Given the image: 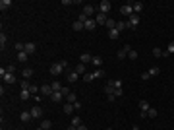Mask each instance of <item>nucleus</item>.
Returning <instances> with one entry per match:
<instances>
[{
    "label": "nucleus",
    "mask_w": 174,
    "mask_h": 130,
    "mask_svg": "<svg viewBox=\"0 0 174 130\" xmlns=\"http://www.w3.org/2000/svg\"><path fill=\"white\" fill-rule=\"evenodd\" d=\"M104 25L108 27V31H110V29H114V27H116V20H112V18H108V20H106V23H104Z\"/></svg>",
    "instance_id": "28"
},
{
    "label": "nucleus",
    "mask_w": 174,
    "mask_h": 130,
    "mask_svg": "<svg viewBox=\"0 0 174 130\" xmlns=\"http://www.w3.org/2000/svg\"><path fill=\"white\" fill-rule=\"evenodd\" d=\"M74 107H76V111H79V109H81V103H79V101H76V103H74Z\"/></svg>",
    "instance_id": "49"
},
{
    "label": "nucleus",
    "mask_w": 174,
    "mask_h": 130,
    "mask_svg": "<svg viewBox=\"0 0 174 130\" xmlns=\"http://www.w3.org/2000/svg\"><path fill=\"white\" fill-rule=\"evenodd\" d=\"M74 111H76V107H74L72 103H66V105H64V113H66V115H72Z\"/></svg>",
    "instance_id": "24"
},
{
    "label": "nucleus",
    "mask_w": 174,
    "mask_h": 130,
    "mask_svg": "<svg viewBox=\"0 0 174 130\" xmlns=\"http://www.w3.org/2000/svg\"><path fill=\"white\" fill-rule=\"evenodd\" d=\"M77 130H89V128H87L85 124H79V126H77Z\"/></svg>",
    "instance_id": "50"
},
{
    "label": "nucleus",
    "mask_w": 174,
    "mask_h": 130,
    "mask_svg": "<svg viewBox=\"0 0 174 130\" xmlns=\"http://www.w3.org/2000/svg\"><path fill=\"white\" fill-rule=\"evenodd\" d=\"M93 80H95L93 78V74H89V72H85L83 74V82H93Z\"/></svg>",
    "instance_id": "40"
},
{
    "label": "nucleus",
    "mask_w": 174,
    "mask_h": 130,
    "mask_svg": "<svg viewBox=\"0 0 174 130\" xmlns=\"http://www.w3.org/2000/svg\"><path fill=\"white\" fill-rule=\"evenodd\" d=\"M132 6H134V14H137V16L141 14V10H143V2H134Z\"/></svg>",
    "instance_id": "16"
},
{
    "label": "nucleus",
    "mask_w": 174,
    "mask_h": 130,
    "mask_svg": "<svg viewBox=\"0 0 174 130\" xmlns=\"http://www.w3.org/2000/svg\"><path fill=\"white\" fill-rule=\"evenodd\" d=\"M128 25L132 27V29H135V27L139 25V16H137V14H132L128 18Z\"/></svg>",
    "instance_id": "2"
},
{
    "label": "nucleus",
    "mask_w": 174,
    "mask_h": 130,
    "mask_svg": "<svg viewBox=\"0 0 174 130\" xmlns=\"http://www.w3.org/2000/svg\"><path fill=\"white\" fill-rule=\"evenodd\" d=\"M106 130H112V128H106Z\"/></svg>",
    "instance_id": "54"
},
{
    "label": "nucleus",
    "mask_w": 174,
    "mask_h": 130,
    "mask_svg": "<svg viewBox=\"0 0 174 130\" xmlns=\"http://www.w3.org/2000/svg\"><path fill=\"white\" fill-rule=\"evenodd\" d=\"M62 70H64V68H62V64H60V62H54V64H50V74H52V76L62 74Z\"/></svg>",
    "instance_id": "6"
},
{
    "label": "nucleus",
    "mask_w": 174,
    "mask_h": 130,
    "mask_svg": "<svg viewBox=\"0 0 174 130\" xmlns=\"http://www.w3.org/2000/svg\"><path fill=\"white\" fill-rule=\"evenodd\" d=\"M139 109H141V113H147V111L151 109V105H149L145 99H141V101H139Z\"/></svg>",
    "instance_id": "17"
},
{
    "label": "nucleus",
    "mask_w": 174,
    "mask_h": 130,
    "mask_svg": "<svg viewBox=\"0 0 174 130\" xmlns=\"http://www.w3.org/2000/svg\"><path fill=\"white\" fill-rule=\"evenodd\" d=\"M128 21H116V29L118 31H124V29H128Z\"/></svg>",
    "instance_id": "19"
},
{
    "label": "nucleus",
    "mask_w": 174,
    "mask_h": 130,
    "mask_svg": "<svg viewBox=\"0 0 174 130\" xmlns=\"http://www.w3.org/2000/svg\"><path fill=\"white\" fill-rule=\"evenodd\" d=\"M93 78H104V70H103V68H95V72H93Z\"/></svg>",
    "instance_id": "25"
},
{
    "label": "nucleus",
    "mask_w": 174,
    "mask_h": 130,
    "mask_svg": "<svg viewBox=\"0 0 174 130\" xmlns=\"http://www.w3.org/2000/svg\"><path fill=\"white\" fill-rule=\"evenodd\" d=\"M149 74H151V78H153V76H159V72H161V68H157V66H151V68H149Z\"/></svg>",
    "instance_id": "27"
},
{
    "label": "nucleus",
    "mask_w": 174,
    "mask_h": 130,
    "mask_svg": "<svg viewBox=\"0 0 174 130\" xmlns=\"http://www.w3.org/2000/svg\"><path fill=\"white\" fill-rule=\"evenodd\" d=\"M120 14L130 18V16L134 14V6H132V4H124V6H120Z\"/></svg>",
    "instance_id": "4"
},
{
    "label": "nucleus",
    "mask_w": 174,
    "mask_h": 130,
    "mask_svg": "<svg viewBox=\"0 0 174 130\" xmlns=\"http://www.w3.org/2000/svg\"><path fill=\"white\" fill-rule=\"evenodd\" d=\"M132 130H139V126H137V124H134V126H132Z\"/></svg>",
    "instance_id": "52"
},
{
    "label": "nucleus",
    "mask_w": 174,
    "mask_h": 130,
    "mask_svg": "<svg viewBox=\"0 0 174 130\" xmlns=\"http://www.w3.org/2000/svg\"><path fill=\"white\" fill-rule=\"evenodd\" d=\"M10 6H12V0H2V2H0V10H2V12L8 10Z\"/></svg>",
    "instance_id": "23"
},
{
    "label": "nucleus",
    "mask_w": 174,
    "mask_h": 130,
    "mask_svg": "<svg viewBox=\"0 0 174 130\" xmlns=\"http://www.w3.org/2000/svg\"><path fill=\"white\" fill-rule=\"evenodd\" d=\"M31 117L33 118H41V117H43V109H41L39 105H35V107L31 109Z\"/></svg>",
    "instance_id": "9"
},
{
    "label": "nucleus",
    "mask_w": 174,
    "mask_h": 130,
    "mask_svg": "<svg viewBox=\"0 0 174 130\" xmlns=\"http://www.w3.org/2000/svg\"><path fill=\"white\" fill-rule=\"evenodd\" d=\"M62 97H64V95H62V91H54V93L50 95V99L54 101V103H58V101H62Z\"/></svg>",
    "instance_id": "18"
},
{
    "label": "nucleus",
    "mask_w": 174,
    "mask_h": 130,
    "mask_svg": "<svg viewBox=\"0 0 174 130\" xmlns=\"http://www.w3.org/2000/svg\"><path fill=\"white\" fill-rule=\"evenodd\" d=\"M23 52L33 54V52H35V43H25V51H23Z\"/></svg>",
    "instance_id": "21"
},
{
    "label": "nucleus",
    "mask_w": 174,
    "mask_h": 130,
    "mask_svg": "<svg viewBox=\"0 0 174 130\" xmlns=\"http://www.w3.org/2000/svg\"><path fill=\"white\" fill-rule=\"evenodd\" d=\"M52 91H62V87H64V85L60 84V82H52Z\"/></svg>",
    "instance_id": "30"
},
{
    "label": "nucleus",
    "mask_w": 174,
    "mask_h": 130,
    "mask_svg": "<svg viewBox=\"0 0 174 130\" xmlns=\"http://www.w3.org/2000/svg\"><path fill=\"white\" fill-rule=\"evenodd\" d=\"M66 130H77V126H74V124H70V126H68V128Z\"/></svg>",
    "instance_id": "51"
},
{
    "label": "nucleus",
    "mask_w": 174,
    "mask_h": 130,
    "mask_svg": "<svg viewBox=\"0 0 174 130\" xmlns=\"http://www.w3.org/2000/svg\"><path fill=\"white\" fill-rule=\"evenodd\" d=\"M4 82H6V84H14V82H16V76H14V74H10V72H6V74H4Z\"/></svg>",
    "instance_id": "15"
},
{
    "label": "nucleus",
    "mask_w": 174,
    "mask_h": 130,
    "mask_svg": "<svg viewBox=\"0 0 174 130\" xmlns=\"http://www.w3.org/2000/svg\"><path fill=\"white\" fill-rule=\"evenodd\" d=\"M110 8H112V4H110L108 0H103V2L99 4V12H103V14H106V16H108Z\"/></svg>",
    "instance_id": "1"
},
{
    "label": "nucleus",
    "mask_w": 174,
    "mask_h": 130,
    "mask_svg": "<svg viewBox=\"0 0 174 130\" xmlns=\"http://www.w3.org/2000/svg\"><path fill=\"white\" fill-rule=\"evenodd\" d=\"M114 85H104V93H106V95H114Z\"/></svg>",
    "instance_id": "32"
},
{
    "label": "nucleus",
    "mask_w": 174,
    "mask_h": 130,
    "mask_svg": "<svg viewBox=\"0 0 174 130\" xmlns=\"http://www.w3.org/2000/svg\"><path fill=\"white\" fill-rule=\"evenodd\" d=\"M147 117L149 118H155V117H157V109H155V107H151V109L147 111Z\"/></svg>",
    "instance_id": "39"
},
{
    "label": "nucleus",
    "mask_w": 174,
    "mask_h": 130,
    "mask_svg": "<svg viewBox=\"0 0 174 130\" xmlns=\"http://www.w3.org/2000/svg\"><path fill=\"white\" fill-rule=\"evenodd\" d=\"M29 87H31V84H29L27 80H23V82H21V89H27V91H29Z\"/></svg>",
    "instance_id": "43"
},
{
    "label": "nucleus",
    "mask_w": 174,
    "mask_h": 130,
    "mask_svg": "<svg viewBox=\"0 0 174 130\" xmlns=\"http://www.w3.org/2000/svg\"><path fill=\"white\" fill-rule=\"evenodd\" d=\"M35 130H43V128H41V126H39V128H35Z\"/></svg>",
    "instance_id": "53"
},
{
    "label": "nucleus",
    "mask_w": 174,
    "mask_h": 130,
    "mask_svg": "<svg viewBox=\"0 0 174 130\" xmlns=\"http://www.w3.org/2000/svg\"><path fill=\"white\" fill-rule=\"evenodd\" d=\"M37 91H41L37 85H31V87H29V93H33V95H37Z\"/></svg>",
    "instance_id": "46"
},
{
    "label": "nucleus",
    "mask_w": 174,
    "mask_h": 130,
    "mask_svg": "<svg viewBox=\"0 0 174 130\" xmlns=\"http://www.w3.org/2000/svg\"><path fill=\"white\" fill-rule=\"evenodd\" d=\"M72 124H74V126H79V124H83V122H81V118H79V117L76 115V117L72 118Z\"/></svg>",
    "instance_id": "41"
},
{
    "label": "nucleus",
    "mask_w": 174,
    "mask_h": 130,
    "mask_svg": "<svg viewBox=\"0 0 174 130\" xmlns=\"http://www.w3.org/2000/svg\"><path fill=\"white\" fill-rule=\"evenodd\" d=\"M41 93H43V95H46V97H50L52 93H54V91H52V85H50V84L41 85Z\"/></svg>",
    "instance_id": "7"
},
{
    "label": "nucleus",
    "mask_w": 174,
    "mask_h": 130,
    "mask_svg": "<svg viewBox=\"0 0 174 130\" xmlns=\"http://www.w3.org/2000/svg\"><path fill=\"white\" fill-rule=\"evenodd\" d=\"M149 78H151V74H149V72H143V74H141V80H145V82H147Z\"/></svg>",
    "instance_id": "47"
},
{
    "label": "nucleus",
    "mask_w": 174,
    "mask_h": 130,
    "mask_svg": "<svg viewBox=\"0 0 174 130\" xmlns=\"http://www.w3.org/2000/svg\"><path fill=\"white\" fill-rule=\"evenodd\" d=\"M31 111H23V113H19V120H21V122H29V120H31Z\"/></svg>",
    "instance_id": "10"
},
{
    "label": "nucleus",
    "mask_w": 174,
    "mask_h": 130,
    "mask_svg": "<svg viewBox=\"0 0 174 130\" xmlns=\"http://www.w3.org/2000/svg\"><path fill=\"white\" fill-rule=\"evenodd\" d=\"M83 23H81V21L77 20V21H74V23H72V29H74V31H81V29H83Z\"/></svg>",
    "instance_id": "20"
},
{
    "label": "nucleus",
    "mask_w": 174,
    "mask_h": 130,
    "mask_svg": "<svg viewBox=\"0 0 174 130\" xmlns=\"http://www.w3.org/2000/svg\"><path fill=\"white\" fill-rule=\"evenodd\" d=\"M108 37H110V39H118V37H120V31L114 27V29H110V31H108Z\"/></svg>",
    "instance_id": "26"
},
{
    "label": "nucleus",
    "mask_w": 174,
    "mask_h": 130,
    "mask_svg": "<svg viewBox=\"0 0 174 130\" xmlns=\"http://www.w3.org/2000/svg\"><path fill=\"white\" fill-rule=\"evenodd\" d=\"M76 101H77L76 93H70V95H68V97H66V103H72V105H74V103H76Z\"/></svg>",
    "instance_id": "33"
},
{
    "label": "nucleus",
    "mask_w": 174,
    "mask_h": 130,
    "mask_svg": "<svg viewBox=\"0 0 174 130\" xmlns=\"http://www.w3.org/2000/svg\"><path fill=\"white\" fill-rule=\"evenodd\" d=\"M162 54H164V51H161L159 47H155V49H153V56H157V58H159V56H162Z\"/></svg>",
    "instance_id": "35"
},
{
    "label": "nucleus",
    "mask_w": 174,
    "mask_h": 130,
    "mask_svg": "<svg viewBox=\"0 0 174 130\" xmlns=\"http://www.w3.org/2000/svg\"><path fill=\"white\" fill-rule=\"evenodd\" d=\"M166 52H168V54H170V52H174V41H170V43H168V47H166Z\"/></svg>",
    "instance_id": "44"
},
{
    "label": "nucleus",
    "mask_w": 174,
    "mask_h": 130,
    "mask_svg": "<svg viewBox=\"0 0 174 130\" xmlns=\"http://www.w3.org/2000/svg\"><path fill=\"white\" fill-rule=\"evenodd\" d=\"M91 60H93V56H91L89 52H81V56H79V62L81 64H89Z\"/></svg>",
    "instance_id": "12"
},
{
    "label": "nucleus",
    "mask_w": 174,
    "mask_h": 130,
    "mask_svg": "<svg viewBox=\"0 0 174 130\" xmlns=\"http://www.w3.org/2000/svg\"><path fill=\"white\" fill-rule=\"evenodd\" d=\"M106 20H108V16H106V14H103V12H97V18H95V21L97 23H106Z\"/></svg>",
    "instance_id": "11"
},
{
    "label": "nucleus",
    "mask_w": 174,
    "mask_h": 130,
    "mask_svg": "<svg viewBox=\"0 0 174 130\" xmlns=\"http://www.w3.org/2000/svg\"><path fill=\"white\" fill-rule=\"evenodd\" d=\"M27 58H29V54H27V52H18V60H19V62H27Z\"/></svg>",
    "instance_id": "29"
},
{
    "label": "nucleus",
    "mask_w": 174,
    "mask_h": 130,
    "mask_svg": "<svg viewBox=\"0 0 174 130\" xmlns=\"http://www.w3.org/2000/svg\"><path fill=\"white\" fill-rule=\"evenodd\" d=\"M95 12H97V8L93 6V4H85V6H83V12H81V14H83V16H87V18H91Z\"/></svg>",
    "instance_id": "5"
},
{
    "label": "nucleus",
    "mask_w": 174,
    "mask_h": 130,
    "mask_svg": "<svg viewBox=\"0 0 174 130\" xmlns=\"http://www.w3.org/2000/svg\"><path fill=\"white\" fill-rule=\"evenodd\" d=\"M50 126H52V122H50V120H48V118H45V120L41 122V128H43V130H48V128H50Z\"/></svg>",
    "instance_id": "31"
},
{
    "label": "nucleus",
    "mask_w": 174,
    "mask_h": 130,
    "mask_svg": "<svg viewBox=\"0 0 174 130\" xmlns=\"http://www.w3.org/2000/svg\"><path fill=\"white\" fill-rule=\"evenodd\" d=\"M128 58L130 60H137V51H134V49H132V51L128 52Z\"/></svg>",
    "instance_id": "38"
},
{
    "label": "nucleus",
    "mask_w": 174,
    "mask_h": 130,
    "mask_svg": "<svg viewBox=\"0 0 174 130\" xmlns=\"http://www.w3.org/2000/svg\"><path fill=\"white\" fill-rule=\"evenodd\" d=\"M77 80H79V74L76 70H70L68 72V84H76Z\"/></svg>",
    "instance_id": "8"
},
{
    "label": "nucleus",
    "mask_w": 174,
    "mask_h": 130,
    "mask_svg": "<svg viewBox=\"0 0 174 130\" xmlns=\"http://www.w3.org/2000/svg\"><path fill=\"white\" fill-rule=\"evenodd\" d=\"M6 41H8L6 33H0V47H2V49H4V45H6Z\"/></svg>",
    "instance_id": "37"
},
{
    "label": "nucleus",
    "mask_w": 174,
    "mask_h": 130,
    "mask_svg": "<svg viewBox=\"0 0 174 130\" xmlns=\"http://www.w3.org/2000/svg\"><path fill=\"white\" fill-rule=\"evenodd\" d=\"M74 70H76L77 74H79V76H83V74H85V70H87V68H85V64H81V62H79V64H77L76 68H74Z\"/></svg>",
    "instance_id": "22"
},
{
    "label": "nucleus",
    "mask_w": 174,
    "mask_h": 130,
    "mask_svg": "<svg viewBox=\"0 0 174 130\" xmlns=\"http://www.w3.org/2000/svg\"><path fill=\"white\" fill-rule=\"evenodd\" d=\"M110 85H114V87H122V80H114V82H110Z\"/></svg>",
    "instance_id": "45"
},
{
    "label": "nucleus",
    "mask_w": 174,
    "mask_h": 130,
    "mask_svg": "<svg viewBox=\"0 0 174 130\" xmlns=\"http://www.w3.org/2000/svg\"><path fill=\"white\" fill-rule=\"evenodd\" d=\"M31 76H33V70H31V68H23V78H31Z\"/></svg>",
    "instance_id": "36"
},
{
    "label": "nucleus",
    "mask_w": 174,
    "mask_h": 130,
    "mask_svg": "<svg viewBox=\"0 0 174 130\" xmlns=\"http://www.w3.org/2000/svg\"><path fill=\"white\" fill-rule=\"evenodd\" d=\"M6 70L10 72V74H14V72H16V66H12V64H10V66H6Z\"/></svg>",
    "instance_id": "48"
},
{
    "label": "nucleus",
    "mask_w": 174,
    "mask_h": 130,
    "mask_svg": "<svg viewBox=\"0 0 174 130\" xmlns=\"http://www.w3.org/2000/svg\"><path fill=\"white\" fill-rule=\"evenodd\" d=\"M29 95H31V93H29L27 89H21V93H19V97H21V101H25V99H29Z\"/></svg>",
    "instance_id": "34"
},
{
    "label": "nucleus",
    "mask_w": 174,
    "mask_h": 130,
    "mask_svg": "<svg viewBox=\"0 0 174 130\" xmlns=\"http://www.w3.org/2000/svg\"><path fill=\"white\" fill-rule=\"evenodd\" d=\"M91 64L95 66V68H101V66H103V58H101V56L97 54V56H93V60H91Z\"/></svg>",
    "instance_id": "13"
},
{
    "label": "nucleus",
    "mask_w": 174,
    "mask_h": 130,
    "mask_svg": "<svg viewBox=\"0 0 174 130\" xmlns=\"http://www.w3.org/2000/svg\"><path fill=\"white\" fill-rule=\"evenodd\" d=\"M95 25H97V21H95V18H89V20L85 21V29H95Z\"/></svg>",
    "instance_id": "14"
},
{
    "label": "nucleus",
    "mask_w": 174,
    "mask_h": 130,
    "mask_svg": "<svg viewBox=\"0 0 174 130\" xmlns=\"http://www.w3.org/2000/svg\"><path fill=\"white\" fill-rule=\"evenodd\" d=\"M130 51H132V47H130V45H124L120 51H116V56H118L120 60H124V58H126V54H128Z\"/></svg>",
    "instance_id": "3"
},
{
    "label": "nucleus",
    "mask_w": 174,
    "mask_h": 130,
    "mask_svg": "<svg viewBox=\"0 0 174 130\" xmlns=\"http://www.w3.org/2000/svg\"><path fill=\"white\" fill-rule=\"evenodd\" d=\"M122 95H124V89L122 87H116L114 89V97H122Z\"/></svg>",
    "instance_id": "42"
}]
</instances>
